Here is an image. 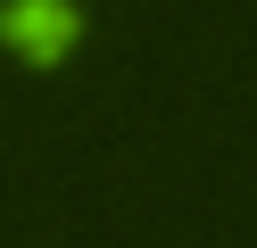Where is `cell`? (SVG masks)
Instances as JSON below:
<instances>
[{"instance_id":"6da1fadb","label":"cell","mask_w":257,"mask_h":248,"mask_svg":"<svg viewBox=\"0 0 257 248\" xmlns=\"http://www.w3.org/2000/svg\"><path fill=\"white\" fill-rule=\"evenodd\" d=\"M75 33H83L75 0H0V42L17 58H67Z\"/></svg>"}]
</instances>
